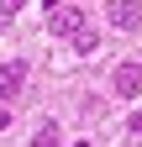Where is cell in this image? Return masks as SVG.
<instances>
[{
	"label": "cell",
	"instance_id": "obj_1",
	"mask_svg": "<svg viewBox=\"0 0 142 147\" xmlns=\"http://www.w3.org/2000/svg\"><path fill=\"white\" fill-rule=\"evenodd\" d=\"M105 21L116 32H137L142 26V0H111V5H105Z\"/></svg>",
	"mask_w": 142,
	"mask_h": 147
},
{
	"label": "cell",
	"instance_id": "obj_2",
	"mask_svg": "<svg viewBox=\"0 0 142 147\" xmlns=\"http://www.w3.org/2000/svg\"><path fill=\"white\" fill-rule=\"evenodd\" d=\"M111 84H116V95H126V100H137V95H142V63H137V58H126V63H116V74H111Z\"/></svg>",
	"mask_w": 142,
	"mask_h": 147
},
{
	"label": "cell",
	"instance_id": "obj_3",
	"mask_svg": "<svg viewBox=\"0 0 142 147\" xmlns=\"http://www.w3.org/2000/svg\"><path fill=\"white\" fill-rule=\"evenodd\" d=\"M21 84H26V63H21V58H11V63H0V105L21 95Z\"/></svg>",
	"mask_w": 142,
	"mask_h": 147
},
{
	"label": "cell",
	"instance_id": "obj_4",
	"mask_svg": "<svg viewBox=\"0 0 142 147\" xmlns=\"http://www.w3.org/2000/svg\"><path fill=\"white\" fill-rule=\"evenodd\" d=\"M79 26H84V16H79L74 5H68V11H47V32H53V37H74Z\"/></svg>",
	"mask_w": 142,
	"mask_h": 147
},
{
	"label": "cell",
	"instance_id": "obj_5",
	"mask_svg": "<svg viewBox=\"0 0 142 147\" xmlns=\"http://www.w3.org/2000/svg\"><path fill=\"white\" fill-rule=\"evenodd\" d=\"M68 42H74V53H95V47H100V32H95V26H79Z\"/></svg>",
	"mask_w": 142,
	"mask_h": 147
},
{
	"label": "cell",
	"instance_id": "obj_6",
	"mask_svg": "<svg viewBox=\"0 0 142 147\" xmlns=\"http://www.w3.org/2000/svg\"><path fill=\"white\" fill-rule=\"evenodd\" d=\"M58 142H63L58 121H42V126H37V137H32V147H58Z\"/></svg>",
	"mask_w": 142,
	"mask_h": 147
},
{
	"label": "cell",
	"instance_id": "obj_7",
	"mask_svg": "<svg viewBox=\"0 0 142 147\" xmlns=\"http://www.w3.org/2000/svg\"><path fill=\"white\" fill-rule=\"evenodd\" d=\"M21 5H26V0H0V26H11V16L21 11Z\"/></svg>",
	"mask_w": 142,
	"mask_h": 147
},
{
	"label": "cell",
	"instance_id": "obj_8",
	"mask_svg": "<svg viewBox=\"0 0 142 147\" xmlns=\"http://www.w3.org/2000/svg\"><path fill=\"white\" fill-rule=\"evenodd\" d=\"M126 126H132V137H142V110H132V121H126Z\"/></svg>",
	"mask_w": 142,
	"mask_h": 147
},
{
	"label": "cell",
	"instance_id": "obj_9",
	"mask_svg": "<svg viewBox=\"0 0 142 147\" xmlns=\"http://www.w3.org/2000/svg\"><path fill=\"white\" fill-rule=\"evenodd\" d=\"M5 126H11V110H0V131H5Z\"/></svg>",
	"mask_w": 142,
	"mask_h": 147
},
{
	"label": "cell",
	"instance_id": "obj_10",
	"mask_svg": "<svg viewBox=\"0 0 142 147\" xmlns=\"http://www.w3.org/2000/svg\"><path fill=\"white\" fill-rule=\"evenodd\" d=\"M74 147H95V142H74Z\"/></svg>",
	"mask_w": 142,
	"mask_h": 147
}]
</instances>
